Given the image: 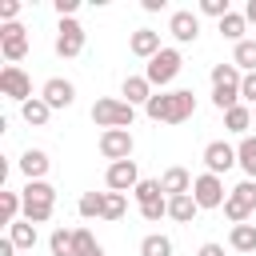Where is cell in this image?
Wrapping results in <instances>:
<instances>
[{
    "label": "cell",
    "instance_id": "8",
    "mask_svg": "<svg viewBox=\"0 0 256 256\" xmlns=\"http://www.w3.org/2000/svg\"><path fill=\"white\" fill-rule=\"evenodd\" d=\"M192 196H196V204H200V208H220V204L228 200V192H224V180H220V176H212V172L196 176V184H192Z\"/></svg>",
    "mask_w": 256,
    "mask_h": 256
},
{
    "label": "cell",
    "instance_id": "28",
    "mask_svg": "<svg viewBox=\"0 0 256 256\" xmlns=\"http://www.w3.org/2000/svg\"><path fill=\"white\" fill-rule=\"evenodd\" d=\"M140 256H172V240L168 236H144L140 240Z\"/></svg>",
    "mask_w": 256,
    "mask_h": 256
},
{
    "label": "cell",
    "instance_id": "2",
    "mask_svg": "<svg viewBox=\"0 0 256 256\" xmlns=\"http://www.w3.org/2000/svg\"><path fill=\"white\" fill-rule=\"evenodd\" d=\"M20 200H24V220L28 224H44L52 216V208H56V188L48 180H28Z\"/></svg>",
    "mask_w": 256,
    "mask_h": 256
},
{
    "label": "cell",
    "instance_id": "9",
    "mask_svg": "<svg viewBox=\"0 0 256 256\" xmlns=\"http://www.w3.org/2000/svg\"><path fill=\"white\" fill-rule=\"evenodd\" d=\"M0 92L12 96V100H20V104H28V100H32V80H28L16 64H8V68L0 72Z\"/></svg>",
    "mask_w": 256,
    "mask_h": 256
},
{
    "label": "cell",
    "instance_id": "38",
    "mask_svg": "<svg viewBox=\"0 0 256 256\" xmlns=\"http://www.w3.org/2000/svg\"><path fill=\"white\" fill-rule=\"evenodd\" d=\"M240 96L256 104V72H248V76H244V84H240Z\"/></svg>",
    "mask_w": 256,
    "mask_h": 256
},
{
    "label": "cell",
    "instance_id": "13",
    "mask_svg": "<svg viewBox=\"0 0 256 256\" xmlns=\"http://www.w3.org/2000/svg\"><path fill=\"white\" fill-rule=\"evenodd\" d=\"M108 188L112 192H128V188H136L140 184V176H136V160H120V164H108Z\"/></svg>",
    "mask_w": 256,
    "mask_h": 256
},
{
    "label": "cell",
    "instance_id": "33",
    "mask_svg": "<svg viewBox=\"0 0 256 256\" xmlns=\"http://www.w3.org/2000/svg\"><path fill=\"white\" fill-rule=\"evenodd\" d=\"M124 216V192H104V220H120Z\"/></svg>",
    "mask_w": 256,
    "mask_h": 256
},
{
    "label": "cell",
    "instance_id": "23",
    "mask_svg": "<svg viewBox=\"0 0 256 256\" xmlns=\"http://www.w3.org/2000/svg\"><path fill=\"white\" fill-rule=\"evenodd\" d=\"M236 164L248 172V180H256V136H244L236 148Z\"/></svg>",
    "mask_w": 256,
    "mask_h": 256
},
{
    "label": "cell",
    "instance_id": "35",
    "mask_svg": "<svg viewBox=\"0 0 256 256\" xmlns=\"http://www.w3.org/2000/svg\"><path fill=\"white\" fill-rule=\"evenodd\" d=\"M200 12H204V16H216V20H224L232 8H228V0H200Z\"/></svg>",
    "mask_w": 256,
    "mask_h": 256
},
{
    "label": "cell",
    "instance_id": "17",
    "mask_svg": "<svg viewBox=\"0 0 256 256\" xmlns=\"http://www.w3.org/2000/svg\"><path fill=\"white\" fill-rule=\"evenodd\" d=\"M48 152H40V148H28L24 156H20V172L28 176V180H44V172H48Z\"/></svg>",
    "mask_w": 256,
    "mask_h": 256
},
{
    "label": "cell",
    "instance_id": "4",
    "mask_svg": "<svg viewBox=\"0 0 256 256\" xmlns=\"http://www.w3.org/2000/svg\"><path fill=\"white\" fill-rule=\"evenodd\" d=\"M132 116H136V108H132L128 100H96V104H92V120H96L104 132H108V128H128Z\"/></svg>",
    "mask_w": 256,
    "mask_h": 256
},
{
    "label": "cell",
    "instance_id": "19",
    "mask_svg": "<svg viewBox=\"0 0 256 256\" xmlns=\"http://www.w3.org/2000/svg\"><path fill=\"white\" fill-rule=\"evenodd\" d=\"M196 212H200V204H196V196H192V192H188V196H172V200H168V216H172V220H180V224H188Z\"/></svg>",
    "mask_w": 256,
    "mask_h": 256
},
{
    "label": "cell",
    "instance_id": "29",
    "mask_svg": "<svg viewBox=\"0 0 256 256\" xmlns=\"http://www.w3.org/2000/svg\"><path fill=\"white\" fill-rule=\"evenodd\" d=\"M232 64H236V68H248V72H256V40H240V44H236V56H232Z\"/></svg>",
    "mask_w": 256,
    "mask_h": 256
},
{
    "label": "cell",
    "instance_id": "40",
    "mask_svg": "<svg viewBox=\"0 0 256 256\" xmlns=\"http://www.w3.org/2000/svg\"><path fill=\"white\" fill-rule=\"evenodd\" d=\"M244 20H256V0H248V8H244Z\"/></svg>",
    "mask_w": 256,
    "mask_h": 256
},
{
    "label": "cell",
    "instance_id": "36",
    "mask_svg": "<svg viewBox=\"0 0 256 256\" xmlns=\"http://www.w3.org/2000/svg\"><path fill=\"white\" fill-rule=\"evenodd\" d=\"M140 216H144V220H160V216H168V200H156V204H140Z\"/></svg>",
    "mask_w": 256,
    "mask_h": 256
},
{
    "label": "cell",
    "instance_id": "6",
    "mask_svg": "<svg viewBox=\"0 0 256 256\" xmlns=\"http://www.w3.org/2000/svg\"><path fill=\"white\" fill-rule=\"evenodd\" d=\"M180 64H184V60H180V52H176V48H160V52L148 60V72H144V76H148V84H160V88H164V84H172V80H176Z\"/></svg>",
    "mask_w": 256,
    "mask_h": 256
},
{
    "label": "cell",
    "instance_id": "31",
    "mask_svg": "<svg viewBox=\"0 0 256 256\" xmlns=\"http://www.w3.org/2000/svg\"><path fill=\"white\" fill-rule=\"evenodd\" d=\"M132 192H136V200H140V204H156V200H164V188H160V180H140Z\"/></svg>",
    "mask_w": 256,
    "mask_h": 256
},
{
    "label": "cell",
    "instance_id": "15",
    "mask_svg": "<svg viewBox=\"0 0 256 256\" xmlns=\"http://www.w3.org/2000/svg\"><path fill=\"white\" fill-rule=\"evenodd\" d=\"M40 100H44L48 108H68V104L76 100V88H72L68 80H60V76H56V80H48V84H44Z\"/></svg>",
    "mask_w": 256,
    "mask_h": 256
},
{
    "label": "cell",
    "instance_id": "24",
    "mask_svg": "<svg viewBox=\"0 0 256 256\" xmlns=\"http://www.w3.org/2000/svg\"><path fill=\"white\" fill-rule=\"evenodd\" d=\"M20 116H24L28 124H36V128H40V124H48V116H52V108H48V104H44L40 96H32L28 104H20Z\"/></svg>",
    "mask_w": 256,
    "mask_h": 256
},
{
    "label": "cell",
    "instance_id": "21",
    "mask_svg": "<svg viewBox=\"0 0 256 256\" xmlns=\"http://www.w3.org/2000/svg\"><path fill=\"white\" fill-rule=\"evenodd\" d=\"M228 244H232L236 252H256V224H232Z\"/></svg>",
    "mask_w": 256,
    "mask_h": 256
},
{
    "label": "cell",
    "instance_id": "7",
    "mask_svg": "<svg viewBox=\"0 0 256 256\" xmlns=\"http://www.w3.org/2000/svg\"><path fill=\"white\" fill-rule=\"evenodd\" d=\"M100 156L112 160V164L128 160V156H132V132H128V128H108V132H100Z\"/></svg>",
    "mask_w": 256,
    "mask_h": 256
},
{
    "label": "cell",
    "instance_id": "26",
    "mask_svg": "<svg viewBox=\"0 0 256 256\" xmlns=\"http://www.w3.org/2000/svg\"><path fill=\"white\" fill-rule=\"evenodd\" d=\"M16 212H24V200L16 192H0V224H16Z\"/></svg>",
    "mask_w": 256,
    "mask_h": 256
},
{
    "label": "cell",
    "instance_id": "39",
    "mask_svg": "<svg viewBox=\"0 0 256 256\" xmlns=\"http://www.w3.org/2000/svg\"><path fill=\"white\" fill-rule=\"evenodd\" d=\"M196 256H224V248H220V244H204Z\"/></svg>",
    "mask_w": 256,
    "mask_h": 256
},
{
    "label": "cell",
    "instance_id": "10",
    "mask_svg": "<svg viewBox=\"0 0 256 256\" xmlns=\"http://www.w3.org/2000/svg\"><path fill=\"white\" fill-rule=\"evenodd\" d=\"M0 52H4V60H24L28 56V32L20 24H4L0 28Z\"/></svg>",
    "mask_w": 256,
    "mask_h": 256
},
{
    "label": "cell",
    "instance_id": "1",
    "mask_svg": "<svg viewBox=\"0 0 256 256\" xmlns=\"http://www.w3.org/2000/svg\"><path fill=\"white\" fill-rule=\"evenodd\" d=\"M144 112L156 120V124H184L192 112H196V96L188 88H176V92H160L144 104Z\"/></svg>",
    "mask_w": 256,
    "mask_h": 256
},
{
    "label": "cell",
    "instance_id": "22",
    "mask_svg": "<svg viewBox=\"0 0 256 256\" xmlns=\"http://www.w3.org/2000/svg\"><path fill=\"white\" fill-rule=\"evenodd\" d=\"M72 256H104V252H100V244L88 228H76L72 232Z\"/></svg>",
    "mask_w": 256,
    "mask_h": 256
},
{
    "label": "cell",
    "instance_id": "34",
    "mask_svg": "<svg viewBox=\"0 0 256 256\" xmlns=\"http://www.w3.org/2000/svg\"><path fill=\"white\" fill-rule=\"evenodd\" d=\"M48 244H52V256H72V232H64V228H56Z\"/></svg>",
    "mask_w": 256,
    "mask_h": 256
},
{
    "label": "cell",
    "instance_id": "37",
    "mask_svg": "<svg viewBox=\"0 0 256 256\" xmlns=\"http://www.w3.org/2000/svg\"><path fill=\"white\" fill-rule=\"evenodd\" d=\"M16 12H20V0H4V4H0V20L16 24Z\"/></svg>",
    "mask_w": 256,
    "mask_h": 256
},
{
    "label": "cell",
    "instance_id": "32",
    "mask_svg": "<svg viewBox=\"0 0 256 256\" xmlns=\"http://www.w3.org/2000/svg\"><path fill=\"white\" fill-rule=\"evenodd\" d=\"M80 216H104V192H84L80 196Z\"/></svg>",
    "mask_w": 256,
    "mask_h": 256
},
{
    "label": "cell",
    "instance_id": "12",
    "mask_svg": "<svg viewBox=\"0 0 256 256\" xmlns=\"http://www.w3.org/2000/svg\"><path fill=\"white\" fill-rule=\"evenodd\" d=\"M204 164H208L212 176H220V172H228V168L236 164V148L224 144V140H212V144L204 148Z\"/></svg>",
    "mask_w": 256,
    "mask_h": 256
},
{
    "label": "cell",
    "instance_id": "14",
    "mask_svg": "<svg viewBox=\"0 0 256 256\" xmlns=\"http://www.w3.org/2000/svg\"><path fill=\"white\" fill-rule=\"evenodd\" d=\"M168 32H172L180 44H192V40L200 36V16H196V12H172Z\"/></svg>",
    "mask_w": 256,
    "mask_h": 256
},
{
    "label": "cell",
    "instance_id": "27",
    "mask_svg": "<svg viewBox=\"0 0 256 256\" xmlns=\"http://www.w3.org/2000/svg\"><path fill=\"white\" fill-rule=\"evenodd\" d=\"M244 24H248V20H244L240 12H228V16L220 20V36H228V40L240 44V40H244Z\"/></svg>",
    "mask_w": 256,
    "mask_h": 256
},
{
    "label": "cell",
    "instance_id": "18",
    "mask_svg": "<svg viewBox=\"0 0 256 256\" xmlns=\"http://www.w3.org/2000/svg\"><path fill=\"white\" fill-rule=\"evenodd\" d=\"M132 52L152 60V56L160 52V32H152V28H140V32H132Z\"/></svg>",
    "mask_w": 256,
    "mask_h": 256
},
{
    "label": "cell",
    "instance_id": "16",
    "mask_svg": "<svg viewBox=\"0 0 256 256\" xmlns=\"http://www.w3.org/2000/svg\"><path fill=\"white\" fill-rule=\"evenodd\" d=\"M192 184H196V180H192L184 168H168V172L160 176V188L168 192V200H172V196H188V192H192Z\"/></svg>",
    "mask_w": 256,
    "mask_h": 256
},
{
    "label": "cell",
    "instance_id": "30",
    "mask_svg": "<svg viewBox=\"0 0 256 256\" xmlns=\"http://www.w3.org/2000/svg\"><path fill=\"white\" fill-rule=\"evenodd\" d=\"M248 124H252V112H248L244 104H236L232 112H224V128H228V132H244Z\"/></svg>",
    "mask_w": 256,
    "mask_h": 256
},
{
    "label": "cell",
    "instance_id": "11",
    "mask_svg": "<svg viewBox=\"0 0 256 256\" xmlns=\"http://www.w3.org/2000/svg\"><path fill=\"white\" fill-rule=\"evenodd\" d=\"M56 52L60 56H80L84 52V28L76 24V20H60V36H56Z\"/></svg>",
    "mask_w": 256,
    "mask_h": 256
},
{
    "label": "cell",
    "instance_id": "25",
    "mask_svg": "<svg viewBox=\"0 0 256 256\" xmlns=\"http://www.w3.org/2000/svg\"><path fill=\"white\" fill-rule=\"evenodd\" d=\"M8 240H12L16 248H24V252H28V248L36 244V224H28V220H24V224H20V220H16V224H8Z\"/></svg>",
    "mask_w": 256,
    "mask_h": 256
},
{
    "label": "cell",
    "instance_id": "20",
    "mask_svg": "<svg viewBox=\"0 0 256 256\" xmlns=\"http://www.w3.org/2000/svg\"><path fill=\"white\" fill-rule=\"evenodd\" d=\"M124 96H128V104H148V100H152L148 76H128V80H124Z\"/></svg>",
    "mask_w": 256,
    "mask_h": 256
},
{
    "label": "cell",
    "instance_id": "5",
    "mask_svg": "<svg viewBox=\"0 0 256 256\" xmlns=\"http://www.w3.org/2000/svg\"><path fill=\"white\" fill-rule=\"evenodd\" d=\"M252 212H256V180H244V184H236V188L228 192V200H224V216H228L232 224H244Z\"/></svg>",
    "mask_w": 256,
    "mask_h": 256
},
{
    "label": "cell",
    "instance_id": "3",
    "mask_svg": "<svg viewBox=\"0 0 256 256\" xmlns=\"http://www.w3.org/2000/svg\"><path fill=\"white\" fill-rule=\"evenodd\" d=\"M240 84H244V76L236 64H216L212 68V104L220 112H232L240 100Z\"/></svg>",
    "mask_w": 256,
    "mask_h": 256
}]
</instances>
